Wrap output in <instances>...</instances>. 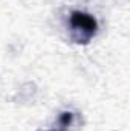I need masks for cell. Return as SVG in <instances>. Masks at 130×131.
<instances>
[{"label":"cell","mask_w":130,"mask_h":131,"mask_svg":"<svg viewBox=\"0 0 130 131\" xmlns=\"http://www.w3.org/2000/svg\"><path fill=\"white\" fill-rule=\"evenodd\" d=\"M69 32L77 44H87L98 32V21L92 14L73 11L69 17Z\"/></svg>","instance_id":"6da1fadb"},{"label":"cell","mask_w":130,"mask_h":131,"mask_svg":"<svg viewBox=\"0 0 130 131\" xmlns=\"http://www.w3.org/2000/svg\"><path fill=\"white\" fill-rule=\"evenodd\" d=\"M48 131H58V128H54V130H48Z\"/></svg>","instance_id":"7a4b0ae2"}]
</instances>
